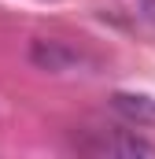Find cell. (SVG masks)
<instances>
[{"label": "cell", "mask_w": 155, "mask_h": 159, "mask_svg": "<svg viewBox=\"0 0 155 159\" xmlns=\"http://www.w3.org/2000/svg\"><path fill=\"white\" fill-rule=\"evenodd\" d=\"M115 107H118V111H126L129 119H137V122L155 119V104L148 100V96H122V93H118V96H115Z\"/></svg>", "instance_id": "6da1fadb"}]
</instances>
